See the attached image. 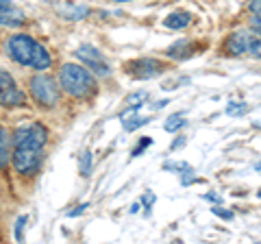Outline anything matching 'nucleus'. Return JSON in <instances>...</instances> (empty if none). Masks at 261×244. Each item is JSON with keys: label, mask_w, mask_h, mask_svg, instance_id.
Instances as JSON below:
<instances>
[{"label": "nucleus", "mask_w": 261, "mask_h": 244, "mask_svg": "<svg viewBox=\"0 0 261 244\" xmlns=\"http://www.w3.org/2000/svg\"><path fill=\"white\" fill-rule=\"evenodd\" d=\"M200 179L198 177H194L192 173H185L183 177H181V185H192V183H198Z\"/></svg>", "instance_id": "obj_21"}, {"label": "nucleus", "mask_w": 261, "mask_h": 244, "mask_svg": "<svg viewBox=\"0 0 261 244\" xmlns=\"http://www.w3.org/2000/svg\"><path fill=\"white\" fill-rule=\"evenodd\" d=\"M79 170H81V175H83V177H87L89 170H92V153H89V151L81 153V157H79Z\"/></svg>", "instance_id": "obj_18"}, {"label": "nucleus", "mask_w": 261, "mask_h": 244, "mask_svg": "<svg viewBox=\"0 0 261 244\" xmlns=\"http://www.w3.org/2000/svg\"><path fill=\"white\" fill-rule=\"evenodd\" d=\"M259 199H261V190H259Z\"/></svg>", "instance_id": "obj_33"}, {"label": "nucleus", "mask_w": 261, "mask_h": 244, "mask_svg": "<svg viewBox=\"0 0 261 244\" xmlns=\"http://www.w3.org/2000/svg\"><path fill=\"white\" fill-rule=\"evenodd\" d=\"M11 0H0V11H7V9H11Z\"/></svg>", "instance_id": "obj_28"}, {"label": "nucleus", "mask_w": 261, "mask_h": 244, "mask_svg": "<svg viewBox=\"0 0 261 244\" xmlns=\"http://www.w3.org/2000/svg\"><path fill=\"white\" fill-rule=\"evenodd\" d=\"M250 11L252 13H261V0H252V3H250Z\"/></svg>", "instance_id": "obj_27"}, {"label": "nucleus", "mask_w": 261, "mask_h": 244, "mask_svg": "<svg viewBox=\"0 0 261 244\" xmlns=\"http://www.w3.org/2000/svg\"><path fill=\"white\" fill-rule=\"evenodd\" d=\"M137 107H128L124 113H122V127L126 129V131H135V129H140V127H144V125H148L150 122V118L148 116H137Z\"/></svg>", "instance_id": "obj_9"}, {"label": "nucleus", "mask_w": 261, "mask_h": 244, "mask_svg": "<svg viewBox=\"0 0 261 244\" xmlns=\"http://www.w3.org/2000/svg\"><path fill=\"white\" fill-rule=\"evenodd\" d=\"M168 103H170L168 99H166V101H159L157 105H154V109H159V107H166V105H168Z\"/></svg>", "instance_id": "obj_30"}, {"label": "nucleus", "mask_w": 261, "mask_h": 244, "mask_svg": "<svg viewBox=\"0 0 261 244\" xmlns=\"http://www.w3.org/2000/svg\"><path fill=\"white\" fill-rule=\"evenodd\" d=\"M24 103H27V96L15 85V79L0 68V105L3 107H20Z\"/></svg>", "instance_id": "obj_6"}, {"label": "nucleus", "mask_w": 261, "mask_h": 244, "mask_svg": "<svg viewBox=\"0 0 261 244\" xmlns=\"http://www.w3.org/2000/svg\"><path fill=\"white\" fill-rule=\"evenodd\" d=\"M226 51L231 55L248 53L252 57H257V59H261V35L257 31L255 33H250V31H238V33H233L226 39Z\"/></svg>", "instance_id": "obj_5"}, {"label": "nucleus", "mask_w": 261, "mask_h": 244, "mask_svg": "<svg viewBox=\"0 0 261 244\" xmlns=\"http://www.w3.org/2000/svg\"><path fill=\"white\" fill-rule=\"evenodd\" d=\"M185 137H176V140L172 142V146H170V151H178V149H181V146H185Z\"/></svg>", "instance_id": "obj_25"}, {"label": "nucleus", "mask_w": 261, "mask_h": 244, "mask_svg": "<svg viewBox=\"0 0 261 244\" xmlns=\"http://www.w3.org/2000/svg\"><path fill=\"white\" fill-rule=\"evenodd\" d=\"M74 55H76V59H81V61L85 63V66L92 68L96 75H100V77H109V75H111V70H109L107 63H105L102 55L98 53L94 46H87V44H85V46H79Z\"/></svg>", "instance_id": "obj_8"}, {"label": "nucleus", "mask_w": 261, "mask_h": 244, "mask_svg": "<svg viewBox=\"0 0 261 244\" xmlns=\"http://www.w3.org/2000/svg\"><path fill=\"white\" fill-rule=\"evenodd\" d=\"M185 125H187V120H185L183 113H172V116L166 118V122H163V131L176 133V131H181Z\"/></svg>", "instance_id": "obj_14"}, {"label": "nucleus", "mask_w": 261, "mask_h": 244, "mask_svg": "<svg viewBox=\"0 0 261 244\" xmlns=\"http://www.w3.org/2000/svg\"><path fill=\"white\" fill-rule=\"evenodd\" d=\"M250 111V105L248 103H242V101H238V103H228L226 105V113H228V116H235V118H238V116H246V113Z\"/></svg>", "instance_id": "obj_15"}, {"label": "nucleus", "mask_w": 261, "mask_h": 244, "mask_svg": "<svg viewBox=\"0 0 261 244\" xmlns=\"http://www.w3.org/2000/svg\"><path fill=\"white\" fill-rule=\"evenodd\" d=\"M211 211H214V214L218 216V218H224V221H231L233 218V211H228V209H222V207H211Z\"/></svg>", "instance_id": "obj_20"}, {"label": "nucleus", "mask_w": 261, "mask_h": 244, "mask_svg": "<svg viewBox=\"0 0 261 244\" xmlns=\"http://www.w3.org/2000/svg\"><path fill=\"white\" fill-rule=\"evenodd\" d=\"M150 144H152V137H142L140 144H137L135 149L130 151V157H140V155H142V151H144V149H148Z\"/></svg>", "instance_id": "obj_19"}, {"label": "nucleus", "mask_w": 261, "mask_h": 244, "mask_svg": "<svg viewBox=\"0 0 261 244\" xmlns=\"http://www.w3.org/2000/svg\"><path fill=\"white\" fill-rule=\"evenodd\" d=\"M146 101H148V92H146V89H140V92H133V94H130L128 99H126L128 107H137V109H140Z\"/></svg>", "instance_id": "obj_17"}, {"label": "nucleus", "mask_w": 261, "mask_h": 244, "mask_svg": "<svg viewBox=\"0 0 261 244\" xmlns=\"http://www.w3.org/2000/svg\"><path fill=\"white\" fill-rule=\"evenodd\" d=\"M250 27L261 35V13H255V15H252V18H250Z\"/></svg>", "instance_id": "obj_22"}, {"label": "nucleus", "mask_w": 261, "mask_h": 244, "mask_svg": "<svg viewBox=\"0 0 261 244\" xmlns=\"http://www.w3.org/2000/svg\"><path fill=\"white\" fill-rule=\"evenodd\" d=\"M24 20H27V15L13 7L7 11H0V24H5V27H22Z\"/></svg>", "instance_id": "obj_13"}, {"label": "nucleus", "mask_w": 261, "mask_h": 244, "mask_svg": "<svg viewBox=\"0 0 261 244\" xmlns=\"http://www.w3.org/2000/svg\"><path fill=\"white\" fill-rule=\"evenodd\" d=\"M113 3H128V0H113Z\"/></svg>", "instance_id": "obj_32"}, {"label": "nucleus", "mask_w": 261, "mask_h": 244, "mask_svg": "<svg viewBox=\"0 0 261 244\" xmlns=\"http://www.w3.org/2000/svg\"><path fill=\"white\" fill-rule=\"evenodd\" d=\"M190 22H192V15H190V13H185V11H174V13H170L168 18L163 20V27L178 31V29H185Z\"/></svg>", "instance_id": "obj_11"}, {"label": "nucleus", "mask_w": 261, "mask_h": 244, "mask_svg": "<svg viewBox=\"0 0 261 244\" xmlns=\"http://www.w3.org/2000/svg\"><path fill=\"white\" fill-rule=\"evenodd\" d=\"M59 15L65 20H83L85 15H89V7L85 5H59Z\"/></svg>", "instance_id": "obj_10"}, {"label": "nucleus", "mask_w": 261, "mask_h": 244, "mask_svg": "<svg viewBox=\"0 0 261 244\" xmlns=\"http://www.w3.org/2000/svg\"><path fill=\"white\" fill-rule=\"evenodd\" d=\"M31 96L35 99L37 105H42V107H55L57 103H59V96H61V85H57V81L53 77L44 75V72H39L31 79Z\"/></svg>", "instance_id": "obj_4"}, {"label": "nucleus", "mask_w": 261, "mask_h": 244, "mask_svg": "<svg viewBox=\"0 0 261 244\" xmlns=\"http://www.w3.org/2000/svg\"><path fill=\"white\" fill-rule=\"evenodd\" d=\"M205 201H214L216 205H220V203H222V199L218 197V194H214V192H209V194H205Z\"/></svg>", "instance_id": "obj_26"}, {"label": "nucleus", "mask_w": 261, "mask_h": 244, "mask_svg": "<svg viewBox=\"0 0 261 244\" xmlns=\"http://www.w3.org/2000/svg\"><path fill=\"white\" fill-rule=\"evenodd\" d=\"M24 223H27V218H18V227H15V238L18 240H22V227H24Z\"/></svg>", "instance_id": "obj_24"}, {"label": "nucleus", "mask_w": 261, "mask_h": 244, "mask_svg": "<svg viewBox=\"0 0 261 244\" xmlns=\"http://www.w3.org/2000/svg\"><path fill=\"white\" fill-rule=\"evenodd\" d=\"M5 48H7V55H9L13 61H18L20 66H29V68L44 72V70L50 68V63H53L50 53H48L37 39H33L27 33L11 35L7 39Z\"/></svg>", "instance_id": "obj_2"}, {"label": "nucleus", "mask_w": 261, "mask_h": 244, "mask_svg": "<svg viewBox=\"0 0 261 244\" xmlns=\"http://www.w3.org/2000/svg\"><path fill=\"white\" fill-rule=\"evenodd\" d=\"M154 201H157V197H154L152 192H148V194H144V197H142V203H144L146 207H148V211H150V207H152V203H154Z\"/></svg>", "instance_id": "obj_23"}, {"label": "nucleus", "mask_w": 261, "mask_h": 244, "mask_svg": "<svg viewBox=\"0 0 261 244\" xmlns=\"http://www.w3.org/2000/svg\"><path fill=\"white\" fill-rule=\"evenodd\" d=\"M85 207H87V203H83V205H79V209L70 211V216H79V214H83V211H85Z\"/></svg>", "instance_id": "obj_29"}, {"label": "nucleus", "mask_w": 261, "mask_h": 244, "mask_svg": "<svg viewBox=\"0 0 261 244\" xmlns=\"http://www.w3.org/2000/svg\"><path fill=\"white\" fill-rule=\"evenodd\" d=\"M163 170L166 173H194L190 164H185V161H163Z\"/></svg>", "instance_id": "obj_16"}, {"label": "nucleus", "mask_w": 261, "mask_h": 244, "mask_svg": "<svg viewBox=\"0 0 261 244\" xmlns=\"http://www.w3.org/2000/svg\"><path fill=\"white\" fill-rule=\"evenodd\" d=\"M126 72L135 79H154L166 72V63L159 59H135L126 63Z\"/></svg>", "instance_id": "obj_7"}, {"label": "nucleus", "mask_w": 261, "mask_h": 244, "mask_svg": "<svg viewBox=\"0 0 261 244\" xmlns=\"http://www.w3.org/2000/svg\"><path fill=\"white\" fill-rule=\"evenodd\" d=\"M48 140V131L39 122L20 125L13 133V166L20 175H35L42 166V153Z\"/></svg>", "instance_id": "obj_1"}, {"label": "nucleus", "mask_w": 261, "mask_h": 244, "mask_svg": "<svg viewBox=\"0 0 261 244\" xmlns=\"http://www.w3.org/2000/svg\"><path fill=\"white\" fill-rule=\"evenodd\" d=\"M255 170H257V173H261V161H259V164L255 166Z\"/></svg>", "instance_id": "obj_31"}, {"label": "nucleus", "mask_w": 261, "mask_h": 244, "mask_svg": "<svg viewBox=\"0 0 261 244\" xmlns=\"http://www.w3.org/2000/svg\"><path fill=\"white\" fill-rule=\"evenodd\" d=\"M59 85L63 92H68L74 99H87L96 89V79L89 75V70L76 63H65L59 72Z\"/></svg>", "instance_id": "obj_3"}, {"label": "nucleus", "mask_w": 261, "mask_h": 244, "mask_svg": "<svg viewBox=\"0 0 261 244\" xmlns=\"http://www.w3.org/2000/svg\"><path fill=\"white\" fill-rule=\"evenodd\" d=\"M9 155H11V140H9V131L5 127H0V170H5L9 164Z\"/></svg>", "instance_id": "obj_12"}]
</instances>
